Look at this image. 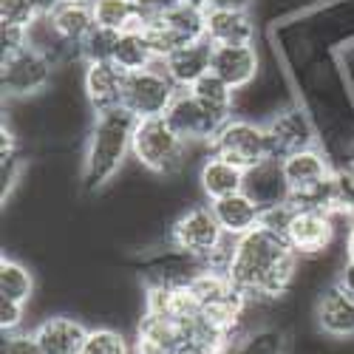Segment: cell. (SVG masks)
<instances>
[{
    "label": "cell",
    "instance_id": "cell-31",
    "mask_svg": "<svg viewBox=\"0 0 354 354\" xmlns=\"http://www.w3.org/2000/svg\"><path fill=\"white\" fill-rule=\"evenodd\" d=\"M3 354H43L32 329H20L15 335H3Z\"/></svg>",
    "mask_w": 354,
    "mask_h": 354
},
{
    "label": "cell",
    "instance_id": "cell-10",
    "mask_svg": "<svg viewBox=\"0 0 354 354\" xmlns=\"http://www.w3.org/2000/svg\"><path fill=\"white\" fill-rule=\"evenodd\" d=\"M165 120L170 122V128L176 133H179L193 147H210L216 131L224 125V120H218L213 111L204 108L190 91H179V94H176L173 105L165 113Z\"/></svg>",
    "mask_w": 354,
    "mask_h": 354
},
{
    "label": "cell",
    "instance_id": "cell-4",
    "mask_svg": "<svg viewBox=\"0 0 354 354\" xmlns=\"http://www.w3.org/2000/svg\"><path fill=\"white\" fill-rule=\"evenodd\" d=\"M190 147L179 133L170 128L165 116H153V120H136L133 125V139H131V159L147 170L159 176V179H173V176L185 173L187 167V153Z\"/></svg>",
    "mask_w": 354,
    "mask_h": 354
},
{
    "label": "cell",
    "instance_id": "cell-13",
    "mask_svg": "<svg viewBox=\"0 0 354 354\" xmlns=\"http://www.w3.org/2000/svg\"><path fill=\"white\" fill-rule=\"evenodd\" d=\"M244 193L258 204L261 210L275 207V204H289L292 187L283 173V159H263L244 170Z\"/></svg>",
    "mask_w": 354,
    "mask_h": 354
},
{
    "label": "cell",
    "instance_id": "cell-14",
    "mask_svg": "<svg viewBox=\"0 0 354 354\" xmlns=\"http://www.w3.org/2000/svg\"><path fill=\"white\" fill-rule=\"evenodd\" d=\"M213 74H218L235 91L255 85L261 77V51L250 46H213Z\"/></svg>",
    "mask_w": 354,
    "mask_h": 354
},
{
    "label": "cell",
    "instance_id": "cell-9",
    "mask_svg": "<svg viewBox=\"0 0 354 354\" xmlns=\"http://www.w3.org/2000/svg\"><path fill=\"white\" fill-rule=\"evenodd\" d=\"M263 131H267L270 139V156L275 159H286L298 151L320 145V131L312 120V113L295 102L275 108L270 120H263Z\"/></svg>",
    "mask_w": 354,
    "mask_h": 354
},
{
    "label": "cell",
    "instance_id": "cell-38",
    "mask_svg": "<svg viewBox=\"0 0 354 354\" xmlns=\"http://www.w3.org/2000/svg\"><path fill=\"white\" fill-rule=\"evenodd\" d=\"M182 3H190V6H198V9H210L213 0H182Z\"/></svg>",
    "mask_w": 354,
    "mask_h": 354
},
{
    "label": "cell",
    "instance_id": "cell-3",
    "mask_svg": "<svg viewBox=\"0 0 354 354\" xmlns=\"http://www.w3.org/2000/svg\"><path fill=\"white\" fill-rule=\"evenodd\" d=\"M230 235L221 230L210 204H187L167 227V244L210 270H227L230 252H232Z\"/></svg>",
    "mask_w": 354,
    "mask_h": 354
},
{
    "label": "cell",
    "instance_id": "cell-19",
    "mask_svg": "<svg viewBox=\"0 0 354 354\" xmlns=\"http://www.w3.org/2000/svg\"><path fill=\"white\" fill-rule=\"evenodd\" d=\"M196 182H198V190H201L204 198L216 201V198H224V196L244 190V170L239 165L216 156V153H204Z\"/></svg>",
    "mask_w": 354,
    "mask_h": 354
},
{
    "label": "cell",
    "instance_id": "cell-25",
    "mask_svg": "<svg viewBox=\"0 0 354 354\" xmlns=\"http://www.w3.org/2000/svg\"><path fill=\"white\" fill-rule=\"evenodd\" d=\"M91 12H94L97 26L113 28V32L139 28L147 17L139 6V0H91Z\"/></svg>",
    "mask_w": 354,
    "mask_h": 354
},
{
    "label": "cell",
    "instance_id": "cell-23",
    "mask_svg": "<svg viewBox=\"0 0 354 354\" xmlns=\"http://www.w3.org/2000/svg\"><path fill=\"white\" fill-rule=\"evenodd\" d=\"M187 91L207 108L213 111L218 120H230V116H235V111H239V91H235L232 85H227L218 74H204L193 88H187Z\"/></svg>",
    "mask_w": 354,
    "mask_h": 354
},
{
    "label": "cell",
    "instance_id": "cell-7",
    "mask_svg": "<svg viewBox=\"0 0 354 354\" xmlns=\"http://www.w3.org/2000/svg\"><path fill=\"white\" fill-rule=\"evenodd\" d=\"M210 153L239 165L241 170L270 159V139L263 131V122H255L250 116H230V120L216 131L210 142Z\"/></svg>",
    "mask_w": 354,
    "mask_h": 354
},
{
    "label": "cell",
    "instance_id": "cell-12",
    "mask_svg": "<svg viewBox=\"0 0 354 354\" xmlns=\"http://www.w3.org/2000/svg\"><path fill=\"white\" fill-rule=\"evenodd\" d=\"M125 71L113 60L108 63H85L82 66V97L91 108V113L122 108L125 91Z\"/></svg>",
    "mask_w": 354,
    "mask_h": 354
},
{
    "label": "cell",
    "instance_id": "cell-8",
    "mask_svg": "<svg viewBox=\"0 0 354 354\" xmlns=\"http://www.w3.org/2000/svg\"><path fill=\"white\" fill-rule=\"evenodd\" d=\"M182 88L176 85L167 71L159 66H151L145 71L128 74L125 77V91H122V108L133 113L136 120H153V116H165L167 108L173 105L176 94Z\"/></svg>",
    "mask_w": 354,
    "mask_h": 354
},
{
    "label": "cell",
    "instance_id": "cell-40",
    "mask_svg": "<svg viewBox=\"0 0 354 354\" xmlns=\"http://www.w3.org/2000/svg\"><path fill=\"white\" fill-rule=\"evenodd\" d=\"M348 167H351V170H354V162H351V165H348Z\"/></svg>",
    "mask_w": 354,
    "mask_h": 354
},
{
    "label": "cell",
    "instance_id": "cell-22",
    "mask_svg": "<svg viewBox=\"0 0 354 354\" xmlns=\"http://www.w3.org/2000/svg\"><path fill=\"white\" fill-rule=\"evenodd\" d=\"M292 351V340L289 332L275 323H261V326H250L247 332H241V337L230 346L227 354H289Z\"/></svg>",
    "mask_w": 354,
    "mask_h": 354
},
{
    "label": "cell",
    "instance_id": "cell-5",
    "mask_svg": "<svg viewBox=\"0 0 354 354\" xmlns=\"http://www.w3.org/2000/svg\"><path fill=\"white\" fill-rule=\"evenodd\" d=\"M54 71L57 63L35 46H23L12 54H3V60H0V88H3L6 102L40 97L51 88Z\"/></svg>",
    "mask_w": 354,
    "mask_h": 354
},
{
    "label": "cell",
    "instance_id": "cell-27",
    "mask_svg": "<svg viewBox=\"0 0 354 354\" xmlns=\"http://www.w3.org/2000/svg\"><path fill=\"white\" fill-rule=\"evenodd\" d=\"M80 354H133L131 340L116 326H91Z\"/></svg>",
    "mask_w": 354,
    "mask_h": 354
},
{
    "label": "cell",
    "instance_id": "cell-30",
    "mask_svg": "<svg viewBox=\"0 0 354 354\" xmlns=\"http://www.w3.org/2000/svg\"><path fill=\"white\" fill-rule=\"evenodd\" d=\"M23 323H26V304L0 298V332L15 335L23 329Z\"/></svg>",
    "mask_w": 354,
    "mask_h": 354
},
{
    "label": "cell",
    "instance_id": "cell-18",
    "mask_svg": "<svg viewBox=\"0 0 354 354\" xmlns=\"http://www.w3.org/2000/svg\"><path fill=\"white\" fill-rule=\"evenodd\" d=\"M332 170H335V162L320 145L306 147V151H298L283 159V173L292 187V196H301V193L320 187L332 176Z\"/></svg>",
    "mask_w": 354,
    "mask_h": 354
},
{
    "label": "cell",
    "instance_id": "cell-26",
    "mask_svg": "<svg viewBox=\"0 0 354 354\" xmlns=\"http://www.w3.org/2000/svg\"><path fill=\"white\" fill-rule=\"evenodd\" d=\"M0 298H9L26 306L35 298V272L23 261L9 255L0 258Z\"/></svg>",
    "mask_w": 354,
    "mask_h": 354
},
{
    "label": "cell",
    "instance_id": "cell-39",
    "mask_svg": "<svg viewBox=\"0 0 354 354\" xmlns=\"http://www.w3.org/2000/svg\"><path fill=\"white\" fill-rule=\"evenodd\" d=\"M66 3H91V0H66Z\"/></svg>",
    "mask_w": 354,
    "mask_h": 354
},
{
    "label": "cell",
    "instance_id": "cell-15",
    "mask_svg": "<svg viewBox=\"0 0 354 354\" xmlns=\"http://www.w3.org/2000/svg\"><path fill=\"white\" fill-rule=\"evenodd\" d=\"M162 68L182 91H187V88H193L204 74L213 71V43L207 37H201V40L173 48L162 60Z\"/></svg>",
    "mask_w": 354,
    "mask_h": 354
},
{
    "label": "cell",
    "instance_id": "cell-17",
    "mask_svg": "<svg viewBox=\"0 0 354 354\" xmlns=\"http://www.w3.org/2000/svg\"><path fill=\"white\" fill-rule=\"evenodd\" d=\"M204 37L213 46H250L258 40V23L252 12L207 9L204 12Z\"/></svg>",
    "mask_w": 354,
    "mask_h": 354
},
{
    "label": "cell",
    "instance_id": "cell-1",
    "mask_svg": "<svg viewBox=\"0 0 354 354\" xmlns=\"http://www.w3.org/2000/svg\"><path fill=\"white\" fill-rule=\"evenodd\" d=\"M304 258L295 252L281 232L255 227L232 241L227 278L252 304H278L295 289L301 278Z\"/></svg>",
    "mask_w": 354,
    "mask_h": 354
},
{
    "label": "cell",
    "instance_id": "cell-29",
    "mask_svg": "<svg viewBox=\"0 0 354 354\" xmlns=\"http://www.w3.org/2000/svg\"><path fill=\"white\" fill-rule=\"evenodd\" d=\"M43 15L32 0H0V26H17L32 28Z\"/></svg>",
    "mask_w": 354,
    "mask_h": 354
},
{
    "label": "cell",
    "instance_id": "cell-2",
    "mask_svg": "<svg viewBox=\"0 0 354 354\" xmlns=\"http://www.w3.org/2000/svg\"><path fill=\"white\" fill-rule=\"evenodd\" d=\"M133 125L136 116L128 113L125 108L94 113V122L88 128V139H85L82 173H80V182L88 193L105 190L122 173L131 156Z\"/></svg>",
    "mask_w": 354,
    "mask_h": 354
},
{
    "label": "cell",
    "instance_id": "cell-41",
    "mask_svg": "<svg viewBox=\"0 0 354 354\" xmlns=\"http://www.w3.org/2000/svg\"><path fill=\"white\" fill-rule=\"evenodd\" d=\"M351 221H354V213H351Z\"/></svg>",
    "mask_w": 354,
    "mask_h": 354
},
{
    "label": "cell",
    "instance_id": "cell-36",
    "mask_svg": "<svg viewBox=\"0 0 354 354\" xmlns=\"http://www.w3.org/2000/svg\"><path fill=\"white\" fill-rule=\"evenodd\" d=\"M343 261H351L354 263V221H351V227L343 235Z\"/></svg>",
    "mask_w": 354,
    "mask_h": 354
},
{
    "label": "cell",
    "instance_id": "cell-37",
    "mask_svg": "<svg viewBox=\"0 0 354 354\" xmlns=\"http://www.w3.org/2000/svg\"><path fill=\"white\" fill-rule=\"evenodd\" d=\"M32 3L37 6V12H40V15H51V9H54L57 3H60V0H32Z\"/></svg>",
    "mask_w": 354,
    "mask_h": 354
},
{
    "label": "cell",
    "instance_id": "cell-11",
    "mask_svg": "<svg viewBox=\"0 0 354 354\" xmlns=\"http://www.w3.org/2000/svg\"><path fill=\"white\" fill-rule=\"evenodd\" d=\"M315 329L329 340H354V298L335 281L323 286L312 306Z\"/></svg>",
    "mask_w": 354,
    "mask_h": 354
},
{
    "label": "cell",
    "instance_id": "cell-20",
    "mask_svg": "<svg viewBox=\"0 0 354 354\" xmlns=\"http://www.w3.org/2000/svg\"><path fill=\"white\" fill-rule=\"evenodd\" d=\"M210 207L230 239H241V235H247L250 230H255L261 224V207L244 190L210 201Z\"/></svg>",
    "mask_w": 354,
    "mask_h": 354
},
{
    "label": "cell",
    "instance_id": "cell-16",
    "mask_svg": "<svg viewBox=\"0 0 354 354\" xmlns=\"http://www.w3.org/2000/svg\"><path fill=\"white\" fill-rule=\"evenodd\" d=\"M32 332H35L43 354H80L82 343L88 337L85 323L66 312L46 315Z\"/></svg>",
    "mask_w": 354,
    "mask_h": 354
},
{
    "label": "cell",
    "instance_id": "cell-34",
    "mask_svg": "<svg viewBox=\"0 0 354 354\" xmlns=\"http://www.w3.org/2000/svg\"><path fill=\"white\" fill-rule=\"evenodd\" d=\"M179 3L182 0H139V6H142L145 15H162V12L173 9V6H179Z\"/></svg>",
    "mask_w": 354,
    "mask_h": 354
},
{
    "label": "cell",
    "instance_id": "cell-21",
    "mask_svg": "<svg viewBox=\"0 0 354 354\" xmlns=\"http://www.w3.org/2000/svg\"><path fill=\"white\" fill-rule=\"evenodd\" d=\"M48 20L54 26V32L60 35L68 46H77V48L88 35H91V28L97 26L91 3H66V0H60V3L51 9Z\"/></svg>",
    "mask_w": 354,
    "mask_h": 354
},
{
    "label": "cell",
    "instance_id": "cell-28",
    "mask_svg": "<svg viewBox=\"0 0 354 354\" xmlns=\"http://www.w3.org/2000/svg\"><path fill=\"white\" fill-rule=\"evenodd\" d=\"M120 35L122 32H113V28H105V26H94L91 35L80 43V63L85 66V63H108V60H113Z\"/></svg>",
    "mask_w": 354,
    "mask_h": 354
},
{
    "label": "cell",
    "instance_id": "cell-24",
    "mask_svg": "<svg viewBox=\"0 0 354 354\" xmlns=\"http://www.w3.org/2000/svg\"><path fill=\"white\" fill-rule=\"evenodd\" d=\"M113 63L125 74H136L151 66H159L162 60L156 57L151 40L145 37L142 28H128V32L120 35V43H116V51H113Z\"/></svg>",
    "mask_w": 354,
    "mask_h": 354
},
{
    "label": "cell",
    "instance_id": "cell-6",
    "mask_svg": "<svg viewBox=\"0 0 354 354\" xmlns=\"http://www.w3.org/2000/svg\"><path fill=\"white\" fill-rule=\"evenodd\" d=\"M340 221H351V218H337L326 210L295 207L283 230V239L304 261L326 258L340 239Z\"/></svg>",
    "mask_w": 354,
    "mask_h": 354
},
{
    "label": "cell",
    "instance_id": "cell-33",
    "mask_svg": "<svg viewBox=\"0 0 354 354\" xmlns=\"http://www.w3.org/2000/svg\"><path fill=\"white\" fill-rule=\"evenodd\" d=\"M332 281H335L343 292H348L351 298H354V263H351V261H343V263H340Z\"/></svg>",
    "mask_w": 354,
    "mask_h": 354
},
{
    "label": "cell",
    "instance_id": "cell-35",
    "mask_svg": "<svg viewBox=\"0 0 354 354\" xmlns=\"http://www.w3.org/2000/svg\"><path fill=\"white\" fill-rule=\"evenodd\" d=\"M255 0H213L210 9H239V12H252Z\"/></svg>",
    "mask_w": 354,
    "mask_h": 354
},
{
    "label": "cell",
    "instance_id": "cell-32",
    "mask_svg": "<svg viewBox=\"0 0 354 354\" xmlns=\"http://www.w3.org/2000/svg\"><path fill=\"white\" fill-rule=\"evenodd\" d=\"M292 204H275V207H267V210H261V227H267L272 232H281L286 230L289 218H292Z\"/></svg>",
    "mask_w": 354,
    "mask_h": 354
}]
</instances>
